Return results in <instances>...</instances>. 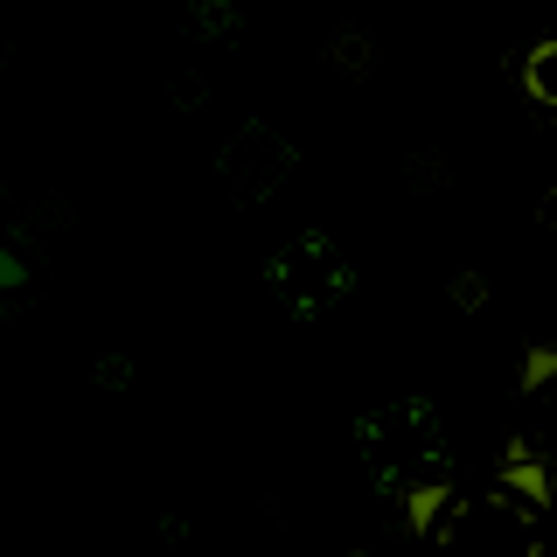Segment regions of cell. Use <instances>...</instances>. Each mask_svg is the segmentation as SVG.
Returning a JSON list of instances; mask_svg holds the SVG:
<instances>
[{"label":"cell","instance_id":"obj_5","mask_svg":"<svg viewBox=\"0 0 557 557\" xmlns=\"http://www.w3.org/2000/svg\"><path fill=\"white\" fill-rule=\"evenodd\" d=\"M453 300H460V307H481V300H487V286H481L474 272H467V278H453Z\"/></svg>","mask_w":557,"mask_h":557},{"label":"cell","instance_id":"obj_6","mask_svg":"<svg viewBox=\"0 0 557 557\" xmlns=\"http://www.w3.org/2000/svg\"><path fill=\"white\" fill-rule=\"evenodd\" d=\"M22 278H28V265H22L14 251H0V293H8V286H22Z\"/></svg>","mask_w":557,"mask_h":557},{"label":"cell","instance_id":"obj_3","mask_svg":"<svg viewBox=\"0 0 557 557\" xmlns=\"http://www.w3.org/2000/svg\"><path fill=\"white\" fill-rule=\"evenodd\" d=\"M522 91L536 104H557V42H536L530 57H522Z\"/></svg>","mask_w":557,"mask_h":557},{"label":"cell","instance_id":"obj_4","mask_svg":"<svg viewBox=\"0 0 557 557\" xmlns=\"http://www.w3.org/2000/svg\"><path fill=\"white\" fill-rule=\"evenodd\" d=\"M550 383H557V342H536L530 356H522V370H516V391L536 397V391H550Z\"/></svg>","mask_w":557,"mask_h":557},{"label":"cell","instance_id":"obj_1","mask_svg":"<svg viewBox=\"0 0 557 557\" xmlns=\"http://www.w3.org/2000/svg\"><path fill=\"white\" fill-rule=\"evenodd\" d=\"M502 487H509L516 502H530V509H550V502H557L550 467L536 460V453H516V460H502Z\"/></svg>","mask_w":557,"mask_h":557},{"label":"cell","instance_id":"obj_7","mask_svg":"<svg viewBox=\"0 0 557 557\" xmlns=\"http://www.w3.org/2000/svg\"><path fill=\"white\" fill-rule=\"evenodd\" d=\"M550 557H557V550H550Z\"/></svg>","mask_w":557,"mask_h":557},{"label":"cell","instance_id":"obj_2","mask_svg":"<svg viewBox=\"0 0 557 557\" xmlns=\"http://www.w3.org/2000/svg\"><path fill=\"white\" fill-rule=\"evenodd\" d=\"M453 509V481H418L405 487V522L418 536H440V516Z\"/></svg>","mask_w":557,"mask_h":557}]
</instances>
